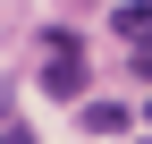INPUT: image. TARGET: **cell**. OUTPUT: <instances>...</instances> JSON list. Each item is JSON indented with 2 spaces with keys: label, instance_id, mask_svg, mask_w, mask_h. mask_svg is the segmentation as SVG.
Returning a JSON list of instances; mask_svg holds the SVG:
<instances>
[{
  "label": "cell",
  "instance_id": "obj_1",
  "mask_svg": "<svg viewBox=\"0 0 152 144\" xmlns=\"http://www.w3.org/2000/svg\"><path fill=\"white\" fill-rule=\"evenodd\" d=\"M42 43H51V60H42V93H51V102H76V93H85V51H76V34L59 26V34H42Z\"/></svg>",
  "mask_w": 152,
  "mask_h": 144
},
{
  "label": "cell",
  "instance_id": "obj_2",
  "mask_svg": "<svg viewBox=\"0 0 152 144\" xmlns=\"http://www.w3.org/2000/svg\"><path fill=\"white\" fill-rule=\"evenodd\" d=\"M110 34H118L127 51H152V0H118V9H110Z\"/></svg>",
  "mask_w": 152,
  "mask_h": 144
},
{
  "label": "cell",
  "instance_id": "obj_3",
  "mask_svg": "<svg viewBox=\"0 0 152 144\" xmlns=\"http://www.w3.org/2000/svg\"><path fill=\"white\" fill-rule=\"evenodd\" d=\"M85 127H93V136H118V127H127V102H85Z\"/></svg>",
  "mask_w": 152,
  "mask_h": 144
},
{
  "label": "cell",
  "instance_id": "obj_4",
  "mask_svg": "<svg viewBox=\"0 0 152 144\" xmlns=\"http://www.w3.org/2000/svg\"><path fill=\"white\" fill-rule=\"evenodd\" d=\"M0 144H34V127L26 119H0Z\"/></svg>",
  "mask_w": 152,
  "mask_h": 144
},
{
  "label": "cell",
  "instance_id": "obj_5",
  "mask_svg": "<svg viewBox=\"0 0 152 144\" xmlns=\"http://www.w3.org/2000/svg\"><path fill=\"white\" fill-rule=\"evenodd\" d=\"M135 68H144V76H152V51H135Z\"/></svg>",
  "mask_w": 152,
  "mask_h": 144
},
{
  "label": "cell",
  "instance_id": "obj_6",
  "mask_svg": "<svg viewBox=\"0 0 152 144\" xmlns=\"http://www.w3.org/2000/svg\"><path fill=\"white\" fill-rule=\"evenodd\" d=\"M144 119H152V102H144Z\"/></svg>",
  "mask_w": 152,
  "mask_h": 144
}]
</instances>
